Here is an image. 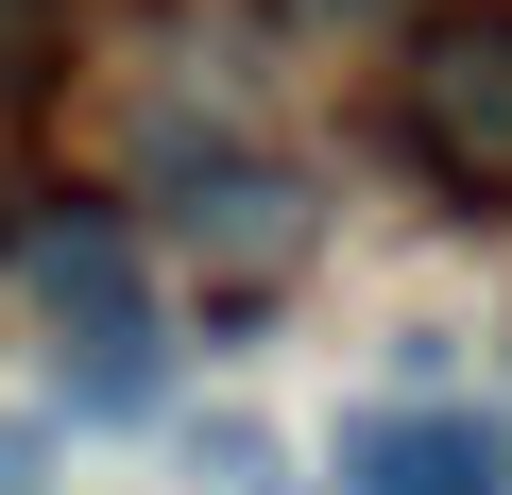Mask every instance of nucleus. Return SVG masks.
I'll return each instance as SVG.
<instances>
[{"mask_svg":"<svg viewBox=\"0 0 512 495\" xmlns=\"http://www.w3.org/2000/svg\"><path fill=\"white\" fill-rule=\"evenodd\" d=\"M291 35H410V0H274Z\"/></svg>","mask_w":512,"mask_h":495,"instance_id":"nucleus-6","label":"nucleus"},{"mask_svg":"<svg viewBox=\"0 0 512 495\" xmlns=\"http://www.w3.org/2000/svg\"><path fill=\"white\" fill-rule=\"evenodd\" d=\"M18 291L69 325V342H103V325H137L154 291H137V222H103V205H52L35 239H18Z\"/></svg>","mask_w":512,"mask_h":495,"instance_id":"nucleus-3","label":"nucleus"},{"mask_svg":"<svg viewBox=\"0 0 512 495\" xmlns=\"http://www.w3.org/2000/svg\"><path fill=\"white\" fill-rule=\"evenodd\" d=\"M154 342H171V325H154V308H137V325H103V342H86V359H69V393H86V410H154V376H171V359H154Z\"/></svg>","mask_w":512,"mask_h":495,"instance_id":"nucleus-4","label":"nucleus"},{"mask_svg":"<svg viewBox=\"0 0 512 495\" xmlns=\"http://www.w3.org/2000/svg\"><path fill=\"white\" fill-rule=\"evenodd\" d=\"M393 137L427 188L512 205V0H444L393 35Z\"/></svg>","mask_w":512,"mask_h":495,"instance_id":"nucleus-1","label":"nucleus"},{"mask_svg":"<svg viewBox=\"0 0 512 495\" xmlns=\"http://www.w3.org/2000/svg\"><path fill=\"white\" fill-rule=\"evenodd\" d=\"M69 69V0H0V103H35Z\"/></svg>","mask_w":512,"mask_h":495,"instance_id":"nucleus-5","label":"nucleus"},{"mask_svg":"<svg viewBox=\"0 0 512 495\" xmlns=\"http://www.w3.org/2000/svg\"><path fill=\"white\" fill-rule=\"evenodd\" d=\"M342 495H512V444L478 410H359L342 427Z\"/></svg>","mask_w":512,"mask_h":495,"instance_id":"nucleus-2","label":"nucleus"},{"mask_svg":"<svg viewBox=\"0 0 512 495\" xmlns=\"http://www.w3.org/2000/svg\"><path fill=\"white\" fill-rule=\"evenodd\" d=\"M0 495H35V427H0Z\"/></svg>","mask_w":512,"mask_h":495,"instance_id":"nucleus-7","label":"nucleus"}]
</instances>
